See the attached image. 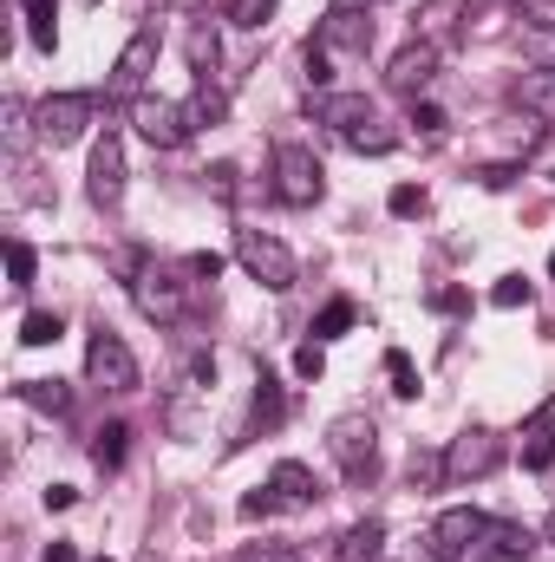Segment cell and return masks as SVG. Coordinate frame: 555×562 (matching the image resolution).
I'll return each mask as SVG.
<instances>
[{"label":"cell","mask_w":555,"mask_h":562,"mask_svg":"<svg viewBox=\"0 0 555 562\" xmlns=\"http://www.w3.org/2000/svg\"><path fill=\"white\" fill-rule=\"evenodd\" d=\"M236 262H242V268H249V282H262L268 295H288V288L301 282L294 249H288L281 236H268V229H236Z\"/></svg>","instance_id":"obj_1"},{"label":"cell","mask_w":555,"mask_h":562,"mask_svg":"<svg viewBox=\"0 0 555 562\" xmlns=\"http://www.w3.org/2000/svg\"><path fill=\"white\" fill-rule=\"evenodd\" d=\"M85 380L98 393H137V354L124 347V334H111L105 321L85 334Z\"/></svg>","instance_id":"obj_2"},{"label":"cell","mask_w":555,"mask_h":562,"mask_svg":"<svg viewBox=\"0 0 555 562\" xmlns=\"http://www.w3.org/2000/svg\"><path fill=\"white\" fill-rule=\"evenodd\" d=\"M92 111H98V98H92V92H52V98H39V105H33V137H39V144H52V151H65V144H79V137H85Z\"/></svg>","instance_id":"obj_3"},{"label":"cell","mask_w":555,"mask_h":562,"mask_svg":"<svg viewBox=\"0 0 555 562\" xmlns=\"http://www.w3.org/2000/svg\"><path fill=\"white\" fill-rule=\"evenodd\" d=\"M275 196L288 210H314L327 196V170L307 144H275Z\"/></svg>","instance_id":"obj_4"},{"label":"cell","mask_w":555,"mask_h":562,"mask_svg":"<svg viewBox=\"0 0 555 562\" xmlns=\"http://www.w3.org/2000/svg\"><path fill=\"white\" fill-rule=\"evenodd\" d=\"M131 301H137V314H144V321L170 327V321H183L190 288L177 282V268H164V262H137V268H131Z\"/></svg>","instance_id":"obj_5"},{"label":"cell","mask_w":555,"mask_h":562,"mask_svg":"<svg viewBox=\"0 0 555 562\" xmlns=\"http://www.w3.org/2000/svg\"><path fill=\"white\" fill-rule=\"evenodd\" d=\"M150 72H157V26H137V33L124 39V52H118L111 79H105V92L137 105V98H144V85H150Z\"/></svg>","instance_id":"obj_6"},{"label":"cell","mask_w":555,"mask_h":562,"mask_svg":"<svg viewBox=\"0 0 555 562\" xmlns=\"http://www.w3.org/2000/svg\"><path fill=\"white\" fill-rule=\"evenodd\" d=\"M314 39H321L327 52H347V59H366V52H373V13H360V0H334Z\"/></svg>","instance_id":"obj_7"},{"label":"cell","mask_w":555,"mask_h":562,"mask_svg":"<svg viewBox=\"0 0 555 562\" xmlns=\"http://www.w3.org/2000/svg\"><path fill=\"white\" fill-rule=\"evenodd\" d=\"M373 419L366 412H340L334 426H327V452H334V465L347 471V478H366L373 471Z\"/></svg>","instance_id":"obj_8"},{"label":"cell","mask_w":555,"mask_h":562,"mask_svg":"<svg viewBox=\"0 0 555 562\" xmlns=\"http://www.w3.org/2000/svg\"><path fill=\"white\" fill-rule=\"evenodd\" d=\"M131 124H137V137L150 144V151H177L196 124H190V111L183 105H170V98H137L131 105Z\"/></svg>","instance_id":"obj_9"},{"label":"cell","mask_w":555,"mask_h":562,"mask_svg":"<svg viewBox=\"0 0 555 562\" xmlns=\"http://www.w3.org/2000/svg\"><path fill=\"white\" fill-rule=\"evenodd\" d=\"M85 190L98 210H118L124 203V137L105 124V137L92 144V170H85Z\"/></svg>","instance_id":"obj_10"},{"label":"cell","mask_w":555,"mask_h":562,"mask_svg":"<svg viewBox=\"0 0 555 562\" xmlns=\"http://www.w3.org/2000/svg\"><path fill=\"white\" fill-rule=\"evenodd\" d=\"M504 465V439L497 432H484V426H471V432H458L451 445H445V471L464 485V478H491Z\"/></svg>","instance_id":"obj_11"},{"label":"cell","mask_w":555,"mask_h":562,"mask_svg":"<svg viewBox=\"0 0 555 562\" xmlns=\"http://www.w3.org/2000/svg\"><path fill=\"white\" fill-rule=\"evenodd\" d=\"M471 557H491V562H530L536 557V530L510 524V517H484V537Z\"/></svg>","instance_id":"obj_12"},{"label":"cell","mask_w":555,"mask_h":562,"mask_svg":"<svg viewBox=\"0 0 555 562\" xmlns=\"http://www.w3.org/2000/svg\"><path fill=\"white\" fill-rule=\"evenodd\" d=\"M386 79H393V92H425V85L438 79V46H432V39L399 46V52H393V65H386Z\"/></svg>","instance_id":"obj_13"},{"label":"cell","mask_w":555,"mask_h":562,"mask_svg":"<svg viewBox=\"0 0 555 562\" xmlns=\"http://www.w3.org/2000/svg\"><path fill=\"white\" fill-rule=\"evenodd\" d=\"M478 537H484V511H445V517L432 524V550H438V557H471Z\"/></svg>","instance_id":"obj_14"},{"label":"cell","mask_w":555,"mask_h":562,"mask_svg":"<svg viewBox=\"0 0 555 562\" xmlns=\"http://www.w3.org/2000/svg\"><path fill=\"white\" fill-rule=\"evenodd\" d=\"M321 124H334L340 137H353V131L379 124V111H373L366 92H327V98H321Z\"/></svg>","instance_id":"obj_15"},{"label":"cell","mask_w":555,"mask_h":562,"mask_svg":"<svg viewBox=\"0 0 555 562\" xmlns=\"http://www.w3.org/2000/svg\"><path fill=\"white\" fill-rule=\"evenodd\" d=\"M268 491L281 498V511H301V504H314V498H321V485H314V471H307L301 458H281V465L268 471Z\"/></svg>","instance_id":"obj_16"},{"label":"cell","mask_w":555,"mask_h":562,"mask_svg":"<svg viewBox=\"0 0 555 562\" xmlns=\"http://www.w3.org/2000/svg\"><path fill=\"white\" fill-rule=\"evenodd\" d=\"M517 105L536 111V118H555V65H530L517 79Z\"/></svg>","instance_id":"obj_17"},{"label":"cell","mask_w":555,"mask_h":562,"mask_svg":"<svg viewBox=\"0 0 555 562\" xmlns=\"http://www.w3.org/2000/svg\"><path fill=\"white\" fill-rule=\"evenodd\" d=\"M124 445H131V426H124V419L98 426V432H92V465H98V471H118V465H124Z\"/></svg>","instance_id":"obj_18"},{"label":"cell","mask_w":555,"mask_h":562,"mask_svg":"<svg viewBox=\"0 0 555 562\" xmlns=\"http://www.w3.org/2000/svg\"><path fill=\"white\" fill-rule=\"evenodd\" d=\"M20 13H26V39H33L39 52H52V46H59V26H52L59 0H20Z\"/></svg>","instance_id":"obj_19"},{"label":"cell","mask_w":555,"mask_h":562,"mask_svg":"<svg viewBox=\"0 0 555 562\" xmlns=\"http://www.w3.org/2000/svg\"><path fill=\"white\" fill-rule=\"evenodd\" d=\"M216 59H222V39H216L209 20H196L190 26V65H196V79H216Z\"/></svg>","instance_id":"obj_20"},{"label":"cell","mask_w":555,"mask_h":562,"mask_svg":"<svg viewBox=\"0 0 555 562\" xmlns=\"http://www.w3.org/2000/svg\"><path fill=\"white\" fill-rule=\"evenodd\" d=\"M20 399H26L33 412H52V419H59V412L72 406V393H65L59 380H20Z\"/></svg>","instance_id":"obj_21"},{"label":"cell","mask_w":555,"mask_h":562,"mask_svg":"<svg viewBox=\"0 0 555 562\" xmlns=\"http://www.w3.org/2000/svg\"><path fill=\"white\" fill-rule=\"evenodd\" d=\"M523 465H530V471H550L555 465V426H543V419L523 426Z\"/></svg>","instance_id":"obj_22"},{"label":"cell","mask_w":555,"mask_h":562,"mask_svg":"<svg viewBox=\"0 0 555 562\" xmlns=\"http://www.w3.org/2000/svg\"><path fill=\"white\" fill-rule=\"evenodd\" d=\"M379 543H386V530L366 517V524H353L347 537H340V562H366V557H379Z\"/></svg>","instance_id":"obj_23"},{"label":"cell","mask_w":555,"mask_h":562,"mask_svg":"<svg viewBox=\"0 0 555 562\" xmlns=\"http://www.w3.org/2000/svg\"><path fill=\"white\" fill-rule=\"evenodd\" d=\"M353 321H360V308H353L347 295H334V301L321 308V321H314V340H340V334H347Z\"/></svg>","instance_id":"obj_24"},{"label":"cell","mask_w":555,"mask_h":562,"mask_svg":"<svg viewBox=\"0 0 555 562\" xmlns=\"http://www.w3.org/2000/svg\"><path fill=\"white\" fill-rule=\"evenodd\" d=\"M281 412H288V399H281V380H275V373H262V380H255V426L268 432V426H281Z\"/></svg>","instance_id":"obj_25"},{"label":"cell","mask_w":555,"mask_h":562,"mask_svg":"<svg viewBox=\"0 0 555 562\" xmlns=\"http://www.w3.org/2000/svg\"><path fill=\"white\" fill-rule=\"evenodd\" d=\"M183 111H190V124H216V118L229 111V98H222L209 79H196V92H190V105H183Z\"/></svg>","instance_id":"obj_26"},{"label":"cell","mask_w":555,"mask_h":562,"mask_svg":"<svg viewBox=\"0 0 555 562\" xmlns=\"http://www.w3.org/2000/svg\"><path fill=\"white\" fill-rule=\"evenodd\" d=\"M59 334H65V321H59V314H46V308H33V314L20 321V340H26V347H52Z\"/></svg>","instance_id":"obj_27"},{"label":"cell","mask_w":555,"mask_h":562,"mask_svg":"<svg viewBox=\"0 0 555 562\" xmlns=\"http://www.w3.org/2000/svg\"><path fill=\"white\" fill-rule=\"evenodd\" d=\"M406 471H412L419 491H432L438 478H451V471H445V452H432V445H412V465H406Z\"/></svg>","instance_id":"obj_28"},{"label":"cell","mask_w":555,"mask_h":562,"mask_svg":"<svg viewBox=\"0 0 555 562\" xmlns=\"http://www.w3.org/2000/svg\"><path fill=\"white\" fill-rule=\"evenodd\" d=\"M33 268H39V255L13 236V242H7V275H13V288H33Z\"/></svg>","instance_id":"obj_29"},{"label":"cell","mask_w":555,"mask_h":562,"mask_svg":"<svg viewBox=\"0 0 555 562\" xmlns=\"http://www.w3.org/2000/svg\"><path fill=\"white\" fill-rule=\"evenodd\" d=\"M530 295H536V288H530L523 275H504V282L491 288V308H504V314H510V308H530Z\"/></svg>","instance_id":"obj_30"},{"label":"cell","mask_w":555,"mask_h":562,"mask_svg":"<svg viewBox=\"0 0 555 562\" xmlns=\"http://www.w3.org/2000/svg\"><path fill=\"white\" fill-rule=\"evenodd\" d=\"M347 144H353V151H360V157H386V151H393V144H399V137H393V131H386V124H366V131H353V137H347Z\"/></svg>","instance_id":"obj_31"},{"label":"cell","mask_w":555,"mask_h":562,"mask_svg":"<svg viewBox=\"0 0 555 562\" xmlns=\"http://www.w3.org/2000/svg\"><path fill=\"white\" fill-rule=\"evenodd\" d=\"M386 210H393V216H425V183H393Z\"/></svg>","instance_id":"obj_32"},{"label":"cell","mask_w":555,"mask_h":562,"mask_svg":"<svg viewBox=\"0 0 555 562\" xmlns=\"http://www.w3.org/2000/svg\"><path fill=\"white\" fill-rule=\"evenodd\" d=\"M386 373H393V393H399V399H419V373H412V360H406L399 347L386 354Z\"/></svg>","instance_id":"obj_33"},{"label":"cell","mask_w":555,"mask_h":562,"mask_svg":"<svg viewBox=\"0 0 555 562\" xmlns=\"http://www.w3.org/2000/svg\"><path fill=\"white\" fill-rule=\"evenodd\" d=\"M268 13H275V0H229V26H268Z\"/></svg>","instance_id":"obj_34"},{"label":"cell","mask_w":555,"mask_h":562,"mask_svg":"<svg viewBox=\"0 0 555 562\" xmlns=\"http://www.w3.org/2000/svg\"><path fill=\"white\" fill-rule=\"evenodd\" d=\"M321 373H327V354H321V340H307V347H294V380H307V386H314Z\"/></svg>","instance_id":"obj_35"},{"label":"cell","mask_w":555,"mask_h":562,"mask_svg":"<svg viewBox=\"0 0 555 562\" xmlns=\"http://www.w3.org/2000/svg\"><path fill=\"white\" fill-rule=\"evenodd\" d=\"M301 59H307V85H327V79H334V52H327L321 39H307V52H301Z\"/></svg>","instance_id":"obj_36"},{"label":"cell","mask_w":555,"mask_h":562,"mask_svg":"<svg viewBox=\"0 0 555 562\" xmlns=\"http://www.w3.org/2000/svg\"><path fill=\"white\" fill-rule=\"evenodd\" d=\"M412 124H419V137H445V111H438L432 98H419V105H412Z\"/></svg>","instance_id":"obj_37"},{"label":"cell","mask_w":555,"mask_h":562,"mask_svg":"<svg viewBox=\"0 0 555 562\" xmlns=\"http://www.w3.org/2000/svg\"><path fill=\"white\" fill-rule=\"evenodd\" d=\"M425 308H432V314H464V308H471V295H464V288H432V295H425Z\"/></svg>","instance_id":"obj_38"},{"label":"cell","mask_w":555,"mask_h":562,"mask_svg":"<svg viewBox=\"0 0 555 562\" xmlns=\"http://www.w3.org/2000/svg\"><path fill=\"white\" fill-rule=\"evenodd\" d=\"M275 511H281V498H275V491H268V485H262V491H249V498H242V517H249V524H262V517H275Z\"/></svg>","instance_id":"obj_39"},{"label":"cell","mask_w":555,"mask_h":562,"mask_svg":"<svg viewBox=\"0 0 555 562\" xmlns=\"http://www.w3.org/2000/svg\"><path fill=\"white\" fill-rule=\"evenodd\" d=\"M236 562H301V557H294L288 543H249V550H242Z\"/></svg>","instance_id":"obj_40"},{"label":"cell","mask_w":555,"mask_h":562,"mask_svg":"<svg viewBox=\"0 0 555 562\" xmlns=\"http://www.w3.org/2000/svg\"><path fill=\"white\" fill-rule=\"evenodd\" d=\"M183 275H196V282H216V275H222V255H209V249H203V255H190V262H183Z\"/></svg>","instance_id":"obj_41"},{"label":"cell","mask_w":555,"mask_h":562,"mask_svg":"<svg viewBox=\"0 0 555 562\" xmlns=\"http://www.w3.org/2000/svg\"><path fill=\"white\" fill-rule=\"evenodd\" d=\"M523 20H536V26L555 33V0H523Z\"/></svg>","instance_id":"obj_42"},{"label":"cell","mask_w":555,"mask_h":562,"mask_svg":"<svg viewBox=\"0 0 555 562\" xmlns=\"http://www.w3.org/2000/svg\"><path fill=\"white\" fill-rule=\"evenodd\" d=\"M203 177L216 183V196H236V170H229V164H216V170H203Z\"/></svg>","instance_id":"obj_43"},{"label":"cell","mask_w":555,"mask_h":562,"mask_svg":"<svg viewBox=\"0 0 555 562\" xmlns=\"http://www.w3.org/2000/svg\"><path fill=\"white\" fill-rule=\"evenodd\" d=\"M72 504H79V491H72V485H52V491H46V511H72Z\"/></svg>","instance_id":"obj_44"},{"label":"cell","mask_w":555,"mask_h":562,"mask_svg":"<svg viewBox=\"0 0 555 562\" xmlns=\"http://www.w3.org/2000/svg\"><path fill=\"white\" fill-rule=\"evenodd\" d=\"M39 562H79V550H72V543H46V557Z\"/></svg>","instance_id":"obj_45"},{"label":"cell","mask_w":555,"mask_h":562,"mask_svg":"<svg viewBox=\"0 0 555 562\" xmlns=\"http://www.w3.org/2000/svg\"><path fill=\"white\" fill-rule=\"evenodd\" d=\"M536 419H543V426H555V399H543V406H536Z\"/></svg>","instance_id":"obj_46"},{"label":"cell","mask_w":555,"mask_h":562,"mask_svg":"<svg viewBox=\"0 0 555 562\" xmlns=\"http://www.w3.org/2000/svg\"><path fill=\"white\" fill-rule=\"evenodd\" d=\"M550 543H555V517H550Z\"/></svg>","instance_id":"obj_47"},{"label":"cell","mask_w":555,"mask_h":562,"mask_svg":"<svg viewBox=\"0 0 555 562\" xmlns=\"http://www.w3.org/2000/svg\"><path fill=\"white\" fill-rule=\"evenodd\" d=\"M550 275H555V255H550Z\"/></svg>","instance_id":"obj_48"}]
</instances>
